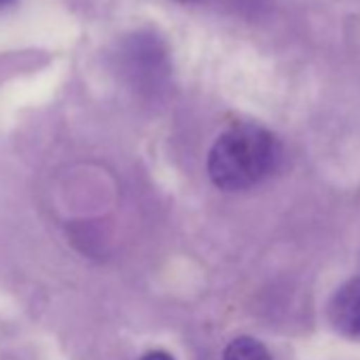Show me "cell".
I'll return each mask as SVG.
<instances>
[{
	"label": "cell",
	"mask_w": 360,
	"mask_h": 360,
	"mask_svg": "<svg viewBox=\"0 0 360 360\" xmlns=\"http://www.w3.org/2000/svg\"><path fill=\"white\" fill-rule=\"evenodd\" d=\"M278 138L265 127L242 123L227 129L212 146L208 174L223 191H244L265 180L280 163Z\"/></svg>",
	"instance_id": "cell-1"
},
{
	"label": "cell",
	"mask_w": 360,
	"mask_h": 360,
	"mask_svg": "<svg viewBox=\"0 0 360 360\" xmlns=\"http://www.w3.org/2000/svg\"><path fill=\"white\" fill-rule=\"evenodd\" d=\"M330 322L347 337H360V278L337 290L330 301Z\"/></svg>",
	"instance_id": "cell-2"
},
{
	"label": "cell",
	"mask_w": 360,
	"mask_h": 360,
	"mask_svg": "<svg viewBox=\"0 0 360 360\" xmlns=\"http://www.w3.org/2000/svg\"><path fill=\"white\" fill-rule=\"evenodd\" d=\"M223 360H274V358L259 339L238 337L225 347Z\"/></svg>",
	"instance_id": "cell-3"
},
{
	"label": "cell",
	"mask_w": 360,
	"mask_h": 360,
	"mask_svg": "<svg viewBox=\"0 0 360 360\" xmlns=\"http://www.w3.org/2000/svg\"><path fill=\"white\" fill-rule=\"evenodd\" d=\"M142 360H174L167 352H161V349H155V352H148Z\"/></svg>",
	"instance_id": "cell-4"
},
{
	"label": "cell",
	"mask_w": 360,
	"mask_h": 360,
	"mask_svg": "<svg viewBox=\"0 0 360 360\" xmlns=\"http://www.w3.org/2000/svg\"><path fill=\"white\" fill-rule=\"evenodd\" d=\"M11 0H0V7H5V5H9Z\"/></svg>",
	"instance_id": "cell-5"
},
{
	"label": "cell",
	"mask_w": 360,
	"mask_h": 360,
	"mask_svg": "<svg viewBox=\"0 0 360 360\" xmlns=\"http://www.w3.org/2000/svg\"><path fill=\"white\" fill-rule=\"evenodd\" d=\"M183 3H193V0H183Z\"/></svg>",
	"instance_id": "cell-6"
}]
</instances>
